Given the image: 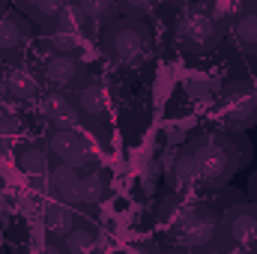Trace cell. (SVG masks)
I'll list each match as a JSON object with an SVG mask.
<instances>
[{"mask_svg": "<svg viewBox=\"0 0 257 254\" xmlns=\"http://www.w3.org/2000/svg\"><path fill=\"white\" fill-rule=\"evenodd\" d=\"M6 93L18 102H30L39 93V78L24 66H6Z\"/></svg>", "mask_w": 257, "mask_h": 254, "instance_id": "7c38bea8", "label": "cell"}, {"mask_svg": "<svg viewBox=\"0 0 257 254\" xmlns=\"http://www.w3.org/2000/svg\"><path fill=\"white\" fill-rule=\"evenodd\" d=\"M96 242L99 239H96V233L90 227H72L63 236L60 248H66L69 254H84V251H90V248H96Z\"/></svg>", "mask_w": 257, "mask_h": 254, "instance_id": "44dd1931", "label": "cell"}, {"mask_svg": "<svg viewBox=\"0 0 257 254\" xmlns=\"http://www.w3.org/2000/svg\"><path fill=\"white\" fill-rule=\"evenodd\" d=\"M21 132V123L18 117H0V141H9Z\"/></svg>", "mask_w": 257, "mask_h": 254, "instance_id": "484cf974", "label": "cell"}, {"mask_svg": "<svg viewBox=\"0 0 257 254\" xmlns=\"http://www.w3.org/2000/svg\"><path fill=\"white\" fill-rule=\"evenodd\" d=\"M242 0H209L206 3V9H209V15L224 27V30H230V24L236 21V15L242 12Z\"/></svg>", "mask_w": 257, "mask_h": 254, "instance_id": "7402d4cb", "label": "cell"}, {"mask_svg": "<svg viewBox=\"0 0 257 254\" xmlns=\"http://www.w3.org/2000/svg\"><path fill=\"white\" fill-rule=\"evenodd\" d=\"M251 54H254V57H257V45H254V48H251Z\"/></svg>", "mask_w": 257, "mask_h": 254, "instance_id": "836d02e7", "label": "cell"}, {"mask_svg": "<svg viewBox=\"0 0 257 254\" xmlns=\"http://www.w3.org/2000/svg\"><path fill=\"white\" fill-rule=\"evenodd\" d=\"M120 3V12H126V15H147L150 9H153V0H117Z\"/></svg>", "mask_w": 257, "mask_h": 254, "instance_id": "d4e9b609", "label": "cell"}, {"mask_svg": "<svg viewBox=\"0 0 257 254\" xmlns=\"http://www.w3.org/2000/svg\"><path fill=\"white\" fill-rule=\"evenodd\" d=\"M186 90H189V96H192L194 102H200V105H206V102H212L218 93H221V84L215 81V78H206V75H194L186 81Z\"/></svg>", "mask_w": 257, "mask_h": 254, "instance_id": "ffe728a7", "label": "cell"}, {"mask_svg": "<svg viewBox=\"0 0 257 254\" xmlns=\"http://www.w3.org/2000/svg\"><path fill=\"white\" fill-rule=\"evenodd\" d=\"M39 108H42V117H45L51 126H57V129H75L78 126L81 108H78V102H75L66 90H51V93H45L42 102H39Z\"/></svg>", "mask_w": 257, "mask_h": 254, "instance_id": "30bf717a", "label": "cell"}, {"mask_svg": "<svg viewBox=\"0 0 257 254\" xmlns=\"http://www.w3.org/2000/svg\"><path fill=\"white\" fill-rule=\"evenodd\" d=\"M18 165H21L24 174H45V171H48V153H45L42 147H27V150L21 153Z\"/></svg>", "mask_w": 257, "mask_h": 254, "instance_id": "603a6c76", "label": "cell"}, {"mask_svg": "<svg viewBox=\"0 0 257 254\" xmlns=\"http://www.w3.org/2000/svg\"><path fill=\"white\" fill-rule=\"evenodd\" d=\"M39 3H42V0H15V6H18V9H21L24 15H33Z\"/></svg>", "mask_w": 257, "mask_h": 254, "instance_id": "4316f807", "label": "cell"}, {"mask_svg": "<svg viewBox=\"0 0 257 254\" xmlns=\"http://www.w3.org/2000/svg\"><path fill=\"white\" fill-rule=\"evenodd\" d=\"M218 221L221 215L212 206H186L177 212L171 227V239L186 248H215L218 245Z\"/></svg>", "mask_w": 257, "mask_h": 254, "instance_id": "3957f363", "label": "cell"}, {"mask_svg": "<svg viewBox=\"0 0 257 254\" xmlns=\"http://www.w3.org/2000/svg\"><path fill=\"white\" fill-rule=\"evenodd\" d=\"M251 197H254V203H257V177L251 180Z\"/></svg>", "mask_w": 257, "mask_h": 254, "instance_id": "f1b7e54d", "label": "cell"}, {"mask_svg": "<svg viewBox=\"0 0 257 254\" xmlns=\"http://www.w3.org/2000/svg\"><path fill=\"white\" fill-rule=\"evenodd\" d=\"M165 3H180V0H165Z\"/></svg>", "mask_w": 257, "mask_h": 254, "instance_id": "e575fe53", "label": "cell"}, {"mask_svg": "<svg viewBox=\"0 0 257 254\" xmlns=\"http://www.w3.org/2000/svg\"><path fill=\"white\" fill-rule=\"evenodd\" d=\"M48 30L69 33V36H78V39H87V36H90V30H93V18L81 9V3H78V0H66L63 12L57 15V21H54Z\"/></svg>", "mask_w": 257, "mask_h": 254, "instance_id": "8fae6325", "label": "cell"}, {"mask_svg": "<svg viewBox=\"0 0 257 254\" xmlns=\"http://www.w3.org/2000/svg\"><path fill=\"white\" fill-rule=\"evenodd\" d=\"M42 72H45V81L51 87H60V90H78L90 78L84 60H78L75 54H57V51L51 57H45Z\"/></svg>", "mask_w": 257, "mask_h": 254, "instance_id": "9c48e42d", "label": "cell"}, {"mask_svg": "<svg viewBox=\"0 0 257 254\" xmlns=\"http://www.w3.org/2000/svg\"><path fill=\"white\" fill-rule=\"evenodd\" d=\"M75 102H78V108H81L84 114L102 117V114H105V90H102V84H99L96 78H87V81L75 90Z\"/></svg>", "mask_w": 257, "mask_h": 254, "instance_id": "9a60e30c", "label": "cell"}, {"mask_svg": "<svg viewBox=\"0 0 257 254\" xmlns=\"http://www.w3.org/2000/svg\"><path fill=\"white\" fill-rule=\"evenodd\" d=\"M230 30H233L236 42H239L245 51L254 48L257 45V3L254 6H242V12H239L236 21L230 24Z\"/></svg>", "mask_w": 257, "mask_h": 254, "instance_id": "2e32d148", "label": "cell"}, {"mask_svg": "<svg viewBox=\"0 0 257 254\" xmlns=\"http://www.w3.org/2000/svg\"><path fill=\"white\" fill-rule=\"evenodd\" d=\"M177 39L189 54H209L224 39V27L209 15L206 6H189L177 18Z\"/></svg>", "mask_w": 257, "mask_h": 254, "instance_id": "277c9868", "label": "cell"}, {"mask_svg": "<svg viewBox=\"0 0 257 254\" xmlns=\"http://www.w3.org/2000/svg\"><path fill=\"white\" fill-rule=\"evenodd\" d=\"M105 197V180L99 174H81L78 180V194H75V206L84 203V206H93V203H102Z\"/></svg>", "mask_w": 257, "mask_h": 254, "instance_id": "ac0fdd59", "label": "cell"}, {"mask_svg": "<svg viewBox=\"0 0 257 254\" xmlns=\"http://www.w3.org/2000/svg\"><path fill=\"white\" fill-rule=\"evenodd\" d=\"M102 48L114 63H123V66L138 63L150 48V27L135 15L114 18L111 24H105Z\"/></svg>", "mask_w": 257, "mask_h": 254, "instance_id": "7a4b0ae2", "label": "cell"}, {"mask_svg": "<svg viewBox=\"0 0 257 254\" xmlns=\"http://www.w3.org/2000/svg\"><path fill=\"white\" fill-rule=\"evenodd\" d=\"M251 90H254V102H257V78L251 81Z\"/></svg>", "mask_w": 257, "mask_h": 254, "instance_id": "f546056e", "label": "cell"}, {"mask_svg": "<svg viewBox=\"0 0 257 254\" xmlns=\"http://www.w3.org/2000/svg\"><path fill=\"white\" fill-rule=\"evenodd\" d=\"M78 180H81L78 168H75V165H66V162H60V165L48 174V186H51V191H54L60 200H66V203H75Z\"/></svg>", "mask_w": 257, "mask_h": 254, "instance_id": "5bb4252c", "label": "cell"}, {"mask_svg": "<svg viewBox=\"0 0 257 254\" xmlns=\"http://www.w3.org/2000/svg\"><path fill=\"white\" fill-rule=\"evenodd\" d=\"M48 150H51V156H57L66 165H75V168L93 165V150H90L87 138L78 135L75 129L51 126V132H48Z\"/></svg>", "mask_w": 257, "mask_h": 254, "instance_id": "ba28073f", "label": "cell"}, {"mask_svg": "<svg viewBox=\"0 0 257 254\" xmlns=\"http://www.w3.org/2000/svg\"><path fill=\"white\" fill-rule=\"evenodd\" d=\"M221 114L224 123L236 132L254 126L257 123V102H254V90L248 81H230L221 87Z\"/></svg>", "mask_w": 257, "mask_h": 254, "instance_id": "5b68a950", "label": "cell"}, {"mask_svg": "<svg viewBox=\"0 0 257 254\" xmlns=\"http://www.w3.org/2000/svg\"><path fill=\"white\" fill-rule=\"evenodd\" d=\"M6 96V66H0V99Z\"/></svg>", "mask_w": 257, "mask_h": 254, "instance_id": "83f0119b", "label": "cell"}, {"mask_svg": "<svg viewBox=\"0 0 257 254\" xmlns=\"http://www.w3.org/2000/svg\"><path fill=\"white\" fill-rule=\"evenodd\" d=\"M30 39V21L21 15V9H0V63L18 60Z\"/></svg>", "mask_w": 257, "mask_h": 254, "instance_id": "52a82bcc", "label": "cell"}, {"mask_svg": "<svg viewBox=\"0 0 257 254\" xmlns=\"http://www.w3.org/2000/svg\"><path fill=\"white\" fill-rule=\"evenodd\" d=\"M45 227H48V233L57 236V239H63L66 233L75 227V212L69 209L66 200H60V203H48V206H45Z\"/></svg>", "mask_w": 257, "mask_h": 254, "instance_id": "e0dca14e", "label": "cell"}, {"mask_svg": "<svg viewBox=\"0 0 257 254\" xmlns=\"http://www.w3.org/2000/svg\"><path fill=\"white\" fill-rule=\"evenodd\" d=\"M6 3H9V0H0V9H3V6H6Z\"/></svg>", "mask_w": 257, "mask_h": 254, "instance_id": "d6a6232c", "label": "cell"}, {"mask_svg": "<svg viewBox=\"0 0 257 254\" xmlns=\"http://www.w3.org/2000/svg\"><path fill=\"white\" fill-rule=\"evenodd\" d=\"M63 6H66V0H42V3L36 6V12H33L30 18H33V21H36L39 27H45V30H48V27H51V24L57 21V15L63 12Z\"/></svg>", "mask_w": 257, "mask_h": 254, "instance_id": "cb8c5ba5", "label": "cell"}, {"mask_svg": "<svg viewBox=\"0 0 257 254\" xmlns=\"http://www.w3.org/2000/svg\"><path fill=\"white\" fill-rule=\"evenodd\" d=\"M192 156L200 171V183L209 189H221L230 183V177L242 168V162L251 156V147L242 138L230 135H200L192 141Z\"/></svg>", "mask_w": 257, "mask_h": 254, "instance_id": "6da1fadb", "label": "cell"}, {"mask_svg": "<svg viewBox=\"0 0 257 254\" xmlns=\"http://www.w3.org/2000/svg\"><path fill=\"white\" fill-rule=\"evenodd\" d=\"M257 224V203H236L230 209H224L221 221H218V245L215 248H242L251 242Z\"/></svg>", "mask_w": 257, "mask_h": 254, "instance_id": "8992f818", "label": "cell"}, {"mask_svg": "<svg viewBox=\"0 0 257 254\" xmlns=\"http://www.w3.org/2000/svg\"><path fill=\"white\" fill-rule=\"evenodd\" d=\"M168 183H171L174 189H192V186L200 183V171H197V162H194L192 150L180 153V156L171 162V168H168Z\"/></svg>", "mask_w": 257, "mask_h": 254, "instance_id": "4fadbf2b", "label": "cell"}, {"mask_svg": "<svg viewBox=\"0 0 257 254\" xmlns=\"http://www.w3.org/2000/svg\"><path fill=\"white\" fill-rule=\"evenodd\" d=\"M78 3L93 18V24H111L120 15V3L117 0H78Z\"/></svg>", "mask_w": 257, "mask_h": 254, "instance_id": "d6986e66", "label": "cell"}, {"mask_svg": "<svg viewBox=\"0 0 257 254\" xmlns=\"http://www.w3.org/2000/svg\"><path fill=\"white\" fill-rule=\"evenodd\" d=\"M242 3H245V6H254L257 0H242Z\"/></svg>", "mask_w": 257, "mask_h": 254, "instance_id": "1f68e13d", "label": "cell"}, {"mask_svg": "<svg viewBox=\"0 0 257 254\" xmlns=\"http://www.w3.org/2000/svg\"><path fill=\"white\" fill-rule=\"evenodd\" d=\"M251 242H254V245H257V224H254V236H251Z\"/></svg>", "mask_w": 257, "mask_h": 254, "instance_id": "4dcf8cb0", "label": "cell"}]
</instances>
